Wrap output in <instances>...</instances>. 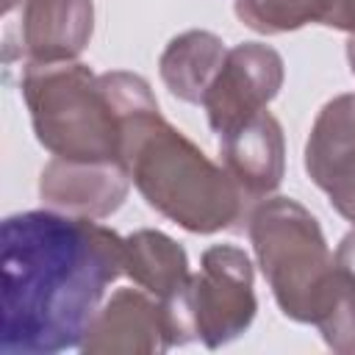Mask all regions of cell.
<instances>
[{
    "mask_svg": "<svg viewBox=\"0 0 355 355\" xmlns=\"http://www.w3.org/2000/svg\"><path fill=\"white\" fill-rule=\"evenodd\" d=\"M111 227L61 211L6 216L0 230L3 355H55L83 344L105 288L125 272Z\"/></svg>",
    "mask_w": 355,
    "mask_h": 355,
    "instance_id": "6da1fadb",
    "label": "cell"
},
{
    "mask_svg": "<svg viewBox=\"0 0 355 355\" xmlns=\"http://www.w3.org/2000/svg\"><path fill=\"white\" fill-rule=\"evenodd\" d=\"M100 78L122 122L119 164L147 205L189 233L241 227L252 211L250 200L225 166L161 116L150 83L122 69Z\"/></svg>",
    "mask_w": 355,
    "mask_h": 355,
    "instance_id": "7a4b0ae2",
    "label": "cell"
},
{
    "mask_svg": "<svg viewBox=\"0 0 355 355\" xmlns=\"http://www.w3.org/2000/svg\"><path fill=\"white\" fill-rule=\"evenodd\" d=\"M19 89L39 144L55 158L119 164V111L103 78L86 64H25Z\"/></svg>",
    "mask_w": 355,
    "mask_h": 355,
    "instance_id": "3957f363",
    "label": "cell"
},
{
    "mask_svg": "<svg viewBox=\"0 0 355 355\" xmlns=\"http://www.w3.org/2000/svg\"><path fill=\"white\" fill-rule=\"evenodd\" d=\"M247 233L280 311L319 324L333 302L336 266L316 216L291 197H266L250 211Z\"/></svg>",
    "mask_w": 355,
    "mask_h": 355,
    "instance_id": "277c9868",
    "label": "cell"
},
{
    "mask_svg": "<svg viewBox=\"0 0 355 355\" xmlns=\"http://www.w3.org/2000/svg\"><path fill=\"white\" fill-rule=\"evenodd\" d=\"M255 308L252 263L244 250L230 244L208 247L200 272L189 277L180 294L161 302L169 347L200 338L208 349L239 338L252 324Z\"/></svg>",
    "mask_w": 355,
    "mask_h": 355,
    "instance_id": "5b68a950",
    "label": "cell"
},
{
    "mask_svg": "<svg viewBox=\"0 0 355 355\" xmlns=\"http://www.w3.org/2000/svg\"><path fill=\"white\" fill-rule=\"evenodd\" d=\"M94 31L92 0H6L3 61H75Z\"/></svg>",
    "mask_w": 355,
    "mask_h": 355,
    "instance_id": "8992f818",
    "label": "cell"
},
{
    "mask_svg": "<svg viewBox=\"0 0 355 355\" xmlns=\"http://www.w3.org/2000/svg\"><path fill=\"white\" fill-rule=\"evenodd\" d=\"M283 86V58L261 42H241L227 50L202 108L216 136L233 130L250 116L266 111Z\"/></svg>",
    "mask_w": 355,
    "mask_h": 355,
    "instance_id": "52a82bcc",
    "label": "cell"
},
{
    "mask_svg": "<svg viewBox=\"0 0 355 355\" xmlns=\"http://www.w3.org/2000/svg\"><path fill=\"white\" fill-rule=\"evenodd\" d=\"M305 172L355 225V94H338L316 114L305 141Z\"/></svg>",
    "mask_w": 355,
    "mask_h": 355,
    "instance_id": "ba28073f",
    "label": "cell"
},
{
    "mask_svg": "<svg viewBox=\"0 0 355 355\" xmlns=\"http://www.w3.org/2000/svg\"><path fill=\"white\" fill-rule=\"evenodd\" d=\"M128 189L130 175L116 161H67L53 155L39 175L44 205L86 219H105L119 211Z\"/></svg>",
    "mask_w": 355,
    "mask_h": 355,
    "instance_id": "9c48e42d",
    "label": "cell"
},
{
    "mask_svg": "<svg viewBox=\"0 0 355 355\" xmlns=\"http://www.w3.org/2000/svg\"><path fill=\"white\" fill-rule=\"evenodd\" d=\"M164 349H169V338L161 302L139 288L114 291L80 344L83 355H153Z\"/></svg>",
    "mask_w": 355,
    "mask_h": 355,
    "instance_id": "30bf717a",
    "label": "cell"
},
{
    "mask_svg": "<svg viewBox=\"0 0 355 355\" xmlns=\"http://www.w3.org/2000/svg\"><path fill=\"white\" fill-rule=\"evenodd\" d=\"M219 153L222 166L230 172L241 194L255 208L261 200H266L283 180L286 169V144H283V128L269 114L261 111L250 116L247 122L236 125L233 130L219 136Z\"/></svg>",
    "mask_w": 355,
    "mask_h": 355,
    "instance_id": "8fae6325",
    "label": "cell"
},
{
    "mask_svg": "<svg viewBox=\"0 0 355 355\" xmlns=\"http://www.w3.org/2000/svg\"><path fill=\"white\" fill-rule=\"evenodd\" d=\"M225 55H227V47L216 33L186 31L164 47L158 58V72L164 86L178 100L202 105L205 92L211 89Z\"/></svg>",
    "mask_w": 355,
    "mask_h": 355,
    "instance_id": "7c38bea8",
    "label": "cell"
},
{
    "mask_svg": "<svg viewBox=\"0 0 355 355\" xmlns=\"http://www.w3.org/2000/svg\"><path fill=\"white\" fill-rule=\"evenodd\" d=\"M125 275L155 300H169L189 283L186 250L161 230H136L122 244Z\"/></svg>",
    "mask_w": 355,
    "mask_h": 355,
    "instance_id": "4fadbf2b",
    "label": "cell"
},
{
    "mask_svg": "<svg viewBox=\"0 0 355 355\" xmlns=\"http://www.w3.org/2000/svg\"><path fill=\"white\" fill-rule=\"evenodd\" d=\"M336 280L333 302L316 330L333 352L355 355V230H349L333 252Z\"/></svg>",
    "mask_w": 355,
    "mask_h": 355,
    "instance_id": "5bb4252c",
    "label": "cell"
},
{
    "mask_svg": "<svg viewBox=\"0 0 355 355\" xmlns=\"http://www.w3.org/2000/svg\"><path fill=\"white\" fill-rule=\"evenodd\" d=\"M236 17L255 33H288L308 22L324 25L333 0H236Z\"/></svg>",
    "mask_w": 355,
    "mask_h": 355,
    "instance_id": "9a60e30c",
    "label": "cell"
},
{
    "mask_svg": "<svg viewBox=\"0 0 355 355\" xmlns=\"http://www.w3.org/2000/svg\"><path fill=\"white\" fill-rule=\"evenodd\" d=\"M324 25L327 28H336V31L355 33V0H333L330 17H327Z\"/></svg>",
    "mask_w": 355,
    "mask_h": 355,
    "instance_id": "2e32d148",
    "label": "cell"
},
{
    "mask_svg": "<svg viewBox=\"0 0 355 355\" xmlns=\"http://www.w3.org/2000/svg\"><path fill=\"white\" fill-rule=\"evenodd\" d=\"M347 61H349V69H352V75H355V33H352L349 42H347Z\"/></svg>",
    "mask_w": 355,
    "mask_h": 355,
    "instance_id": "e0dca14e",
    "label": "cell"
}]
</instances>
